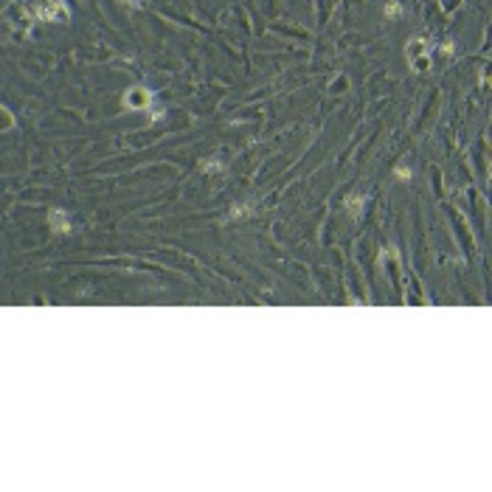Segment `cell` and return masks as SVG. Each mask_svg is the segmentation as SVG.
<instances>
[{"label": "cell", "mask_w": 492, "mask_h": 492, "mask_svg": "<svg viewBox=\"0 0 492 492\" xmlns=\"http://www.w3.org/2000/svg\"><path fill=\"white\" fill-rule=\"evenodd\" d=\"M394 175H397V177H405V180H408V177H410V169H408V166H397V169H394Z\"/></svg>", "instance_id": "52a82bcc"}, {"label": "cell", "mask_w": 492, "mask_h": 492, "mask_svg": "<svg viewBox=\"0 0 492 492\" xmlns=\"http://www.w3.org/2000/svg\"><path fill=\"white\" fill-rule=\"evenodd\" d=\"M48 223H51V228H54V234H65V231H70L68 214H65V211H59V208L48 211Z\"/></svg>", "instance_id": "3957f363"}, {"label": "cell", "mask_w": 492, "mask_h": 492, "mask_svg": "<svg viewBox=\"0 0 492 492\" xmlns=\"http://www.w3.org/2000/svg\"><path fill=\"white\" fill-rule=\"evenodd\" d=\"M149 99H152V93H149L146 87H129L127 96H124V104H127V107H135V110H141V107H146V104H149Z\"/></svg>", "instance_id": "7a4b0ae2"}, {"label": "cell", "mask_w": 492, "mask_h": 492, "mask_svg": "<svg viewBox=\"0 0 492 492\" xmlns=\"http://www.w3.org/2000/svg\"><path fill=\"white\" fill-rule=\"evenodd\" d=\"M34 14L45 23H54V20H65L68 17V6L62 0H40L34 6Z\"/></svg>", "instance_id": "6da1fadb"}, {"label": "cell", "mask_w": 492, "mask_h": 492, "mask_svg": "<svg viewBox=\"0 0 492 492\" xmlns=\"http://www.w3.org/2000/svg\"><path fill=\"white\" fill-rule=\"evenodd\" d=\"M399 14V3H388L386 6V17H397Z\"/></svg>", "instance_id": "8992f818"}, {"label": "cell", "mask_w": 492, "mask_h": 492, "mask_svg": "<svg viewBox=\"0 0 492 492\" xmlns=\"http://www.w3.org/2000/svg\"><path fill=\"white\" fill-rule=\"evenodd\" d=\"M346 208H349L351 217H357V214L363 211V197H349L346 200Z\"/></svg>", "instance_id": "277c9868"}, {"label": "cell", "mask_w": 492, "mask_h": 492, "mask_svg": "<svg viewBox=\"0 0 492 492\" xmlns=\"http://www.w3.org/2000/svg\"><path fill=\"white\" fill-rule=\"evenodd\" d=\"M200 169H203V172H217V169H220V161H205V164H200Z\"/></svg>", "instance_id": "5b68a950"}]
</instances>
